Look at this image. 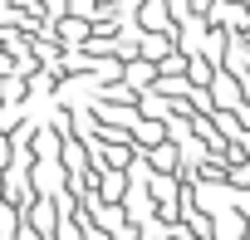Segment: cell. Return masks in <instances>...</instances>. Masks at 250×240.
<instances>
[{"label": "cell", "instance_id": "6da1fadb", "mask_svg": "<svg viewBox=\"0 0 250 240\" xmlns=\"http://www.w3.org/2000/svg\"><path fill=\"white\" fill-rule=\"evenodd\" d=\"M152 167H157V172H167V167H177V152H167V147H157V152H152Z\"/></svg>", "mask_w": 250, "mask_h": 240}, {"label": "cell", "instance_id": "7a4b0ae2", "mask_svg": "<svg viewBox=\"0 0 250 240\" xmlns=\"http://www.w3.org/2000/svg\"><path fill=\"white\" fill-rule=\"evenodd\" d=\"M245 147H250V133H245Z\"/></svg>", "mask_w": 250, "mask_h": 240}, {"label": "cell", "instance_id": "3957f363", "mask_svg": "<svg viewBox=\"0 0 250 240\" xmlns=\"http://www.w3.org/2000/svg\"><path fill=\"white\" fill-rule=\"evenodd\" d=\"M245 240H250V235H245Z\"/></svg>", "mask_w": 250, "mask_h": 240}]
</instances>
